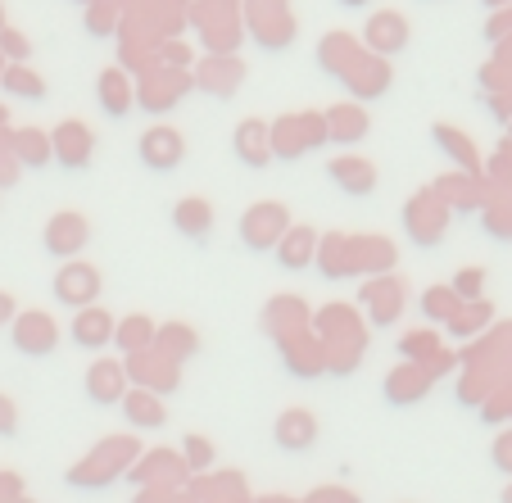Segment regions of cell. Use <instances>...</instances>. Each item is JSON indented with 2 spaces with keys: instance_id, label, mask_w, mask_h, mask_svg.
Returning <instances> with one entry per match:
<instances>
[{
  "instance_id": "cell-1",
  "label": "cell",
  "mask_w": 512,
  "mask_h": 503,
  "mask_svg": "<svg viewBox=\"0 0 512 503\" xmlns=\"http://www.w3.org/2000/svg\"><path fill=\"white\" fill-rule=\"evenodd\" d=\"M268 132H272V155H281V159H295L327 141L322 114H286V118H277Z\"/></svg>"
},
{
  "instance_id": "cell-41",
  "label": "cell",
  "mask_w": 512,
  "mask_h": 503,
  "mask_svg": "<svg viewBox=\"0 0 512 503\" xmlns=\"http://www.w3.org/2000/svg\"><path fill=\"white\" fill-rule=\"evenodd\" d=\"M0 78H5V55H0Z\"/></svg>"
},
{
  "instance_id": "cell-37",
  "label": "cell",
  "mask_w": 512,
  "mask_h": 503,
  "mask_svg": "<svg viewBox=\"0 0 512 503\" xmlns=\"http://www.w3.org/2000/svg\"><path fill=\"white\" fill-rule=\"evenodd\" d=\"M19 431V408L10 395H0V436H14Z\"/></svg>"
},
{
  "instance_id": "cell-35",
  "label": "cell",
  "mask_w": 512,
  "mask_h": 503,
  "mask_svg": "<svg viewBox=\"0 0 512 503\" xmlns=\"http://www.w3.org/2000/svg\"><path fill=\"white\" fill-rule=\"evenodd\" d=\"M481 286H485V272H481V268H463V272L454 277V286H449V291H454L463 304H472L476 295H481Z\"/></svg>"
},
{
  "instance_id": "cell-26",
  "label": "cell",
  "mask_w": 512,
  "mask_h": 503,
  "mask_svg": "<svg viewBox=\"0 0 512 503\" xmlns=\"http://www.w3.org/2000/svg\"><path fill=\"white\" fill-rule=\"evenodd\" d=\"M100 109H105V114H114V118H123L127 109H132V82H127V73L123 68H105V73H100Z\"/></svg>"
},
{
  "instance_id": "cell-21",
  "label": "cell",
  "mask_w": 512,
  "mask_h": 503,
  "mask_svg": "<svg viewBox=\"0 0 512 503\" xmlns=\"http://www.w3.org/2000/svg\"><path fill=\"white\" fill-rule=\"evenodd\" d=\"M390 263H395V250L381 236H368V241H349V272H377L386 277Z\"/></svg>"
},
{
  "instance_id": "cell-8",
  "label": "cell",
  "mask_w": 512,
  "mask_h": 503,
  "mask_svg": "<svg viewBox=\"0 0 512 503\" xmlns=\"http://www.w3.org/2000/svg\"><path fill=\"white\" fill-rule=\"evenodd\" d=\"M404 223L417 245H435L440 232H445V204L435 200V191H417L404 209Z\"/></svg>"
},
{
  "instance_id": "cell-22",
  "label": "cell",
  "mask_w": 512,
  "mask_h": 503,
  "mask_svg": "<svg viewBox=\"0 0 512 503\" xmlns=\"http://www.w3.org/2000/svg\"><path fill=\"white\" fill-rule=\"evenodd\" d=\"M368 46L377 50L381 59H386V55H395V50H404V46H408V23L399 19L395 10L377 14V19L368 23Z\"/></svg>"
},
{
  "instance_id": "cell-25",
  "label": "cell",
  "mask_w": 512,
  "mask_h": 503,
  "mask_svg": "<svg viewBox=\"0 0 512 503\" xmlns=\"http://www.w3.org/2000/svg\"><path fill=\"white\" fill-rule=\"evenodd\" d=\"M10 155L19 159V168H41L46 159H55L50 155V136H41L37 127H19V132H10Z\"/></svg>"
},
{
  "instance_id": "cell-16",
  "label": "cell",
  "mask_w": 512,
  "mask_h": 503,
  "mask_svg": "<svg viewBox=\"0 0 512 503\" xmlns=\"http://www.w3.org/2000/svg\"><path fill=\"white\" fill-rule=\"evenodd\" d=\"M322 127H327V141H340V146H354L368 136V114L358 105H331L322 114Z\"/></svg>"
},
{
  "instance_id": "cell-33",
  "label": "cell",
  "mask_w": 512,
  "mask_h": 503,
  "mask_svg": "<svg viewBox=\"0 0 512 503\" xmlns=\"http://www.w3.org/2000/svg\"><path fill=\"white\" fill-rule=\"evenodd\" d=\"M458 309H463V300H458L449 286H431V291L422 295V313L426 318H435V322H454Z\"/></svg>"
},
{
  "instance_id": "cell-23",
  "label": "cell",
  "mask_w": 512,
  "mask_h": 503,
  "mask_svg": "<svg viewBox=\"0 0 512 503\" xmlns=\"http://www.w3.org/2000/svg\"><path fill=\"white\" fill-rule=\"evenodd\" d=\"M155 336H159V327L145 318V313H132V318L114 322V345L123 349L127 358H132V354H145V349H155Z\"/></svg>"
},
{
  "instance_id": "cell-17",
  "label": "cell",
  "mask_w": 512,
  "mask_h": 503,
  "mask_svg": "<svg viewBox=\"0 0 512 503\" xmlns=\"http://www.w3.org/2000/svg\"><path fill=\"white\" fill-rule=\"evenodd\" d=\"M73 340H78L82 349H105L114 345V313L109 309H78V318H73Z\"/></svg>"
},
{
  "instance_id": "cell-19",
  "label": "cell",
  "mask_w": 512,
  "mask_h": 503,
  "mask_svg": "<svg viewBox=\"0 0 512 503\" xmlns=\"http://www.w3.org/2000/svg\"><path fill=\"white\" fill-rule=\"evenodd\" d=\"M236 155H241L250 168L268 164V159H272V132H268V123H259V118H245V123L236 127Z\"/></svg>"
},
{
  "instance_id": "cell-4",
  "label": "cell",
  "mask_w": 512,
  "mask_h": 503,
  "mask_svg": "<svg viewBox=\"0 0 512 503\" xmlns=\"http://www.w3.org/2000/svg\"><path fill=\"white\" fill-rule=\"evenodd\" d=\"M100 295V272L91 263L68 259L64 268L55 272V300L68 304V309H91Z\"/></svg>"
},
{
  "instance_id": "cell-7",
  "label": "cell",
  "mask_w": 512,
  "mask_h": 503,
  "mask_svg": "<svg viewBox=\"0 0 512 503\" xmlns=\"http://www.w3.org/2000/svg\"><path fill=\"white\" fill-rule=\"evenodd\" d=\"M358 300H363V309L372 313V322H377V327H390V322L399 318V309H404V300H408V286L399 277H372L368 286H363V295H358Z\"/></svg>"
},
{
  "instance_id": "cell-39",
  "label": "cell",
  "mask_w": 512,
  "mask_h": 503,
  "mask_svg": "<svg viewBox=\"0 0 512 503\" xmlns=\"http://www.w3.org/2000/svg\"><path fill=\"white\" fill-rule=\"evenodd\" d=\"M494 458H499V467H512V436L499 440V449H494Z\"/></svg>"
},
{
  "instance_id": "cell-12",
  "label": "cell",
  "mask_w": 512,
  "mask_h": 503,
  "mask_svg": "<svg viewBox=\"0 0 512 503\" xmlns=\"http://www.w3.org/2000/svg\"><path fill=\"white\" fill-rule=\"evenodd\" d=\"M272 440H277L286 454H304V449H313V440H318V417H313L309 408H286V413L277 417V426H272Z\"/></svg>"
},
{
  "instance_id": "cell-32",
  "label": "cell",
  "mask_w": 512,
  "mask_h": 503,
  "mask_svg": "<svg viewBox=\"0 0 512 503\" xmlns=\"http://www.w3.org/2000/svg\"><path fill=\"white\" fill-rule=\"evenodd\" d=\"M435 146L449 150V155H454V164H463L467 173H476V146L467 141L463 132H454V127H435Z\"/></svg>"
},
{
  "instance_id": "cell-42",
  "label": "cell",
  "mask_w": 512,
  "mask_h": 503,
  "mask_svg": "<svg viewBox=\"0 0 512 503\" xmlns=\"http://www.w3.org/2000/svg\"><path fill=\"white\" fill-rule=\"evenodd\" d=\"M345 5H368V0H345Z\"/></svg>"
},
{
  "instance_id": "cell-15",
  "label": "cell",
  "mask_w": 512,
  "mask_h": 503,
  "mask_svg": "<svg viewBox=\"0 0 512 503\" xmlns=\"http://www.w3.org/2000/svg\"><path fill=\"white\" fill-rule=\"evenodd\" d=\"M241 78H245V64L236 55H209L200 64V73H195V82L204 91H213V96H232L241 87Z\"/></svg>"
},
{
  "instance_id": "cell-14",
  "label": "cell",
  "mask_w": 512,
  "mask_h": 503,
  "mask_svg": "<svg viewBox=\"0 0 512 503\" xmlns=\"http://www.w3.org/2000/svg\"><path fill=\"white\" fill-rule=\"evenodd\" d=\"M182 150H186L182 132H177V127H168V123L150 127V132L141 136V159L150 168H177V164H182Z\"/></svg>"
},
{
  "instance_id": "cell-6",
  "label": "cell",
  "mask_w": 512,
  "mask_h": 503,
  "mask_svg": "<svg viewBox=\"0 0 512 503\" xmlns=\"http://www.w3.org/2000/svg\"><path fill=\"white\" fill-rule=\"evenodd\" d=\"M50 155H55L64 168H87L91 155H96V136H91L87 123L68 118V123H59L55 136H50Z\"/></svg>"
},
{
  "instance_id": "cell-30",
  "label": "cell",
  "mask_w": 512,
  "mask_h": 503,
  "mask_svg": "<svg viewBox=\"0 0 512 503\" xmlns=\"http://www.w3.org/2000/svg\"><path fill=\"white\" fill-rule=\"evenodd\" d=\"M155 349L164 358H173V363H182V358H191L200 345H195V331L191 327H182V322H168V327H159Z\"/></svg>"
},
{
  "instance_id": "cell-2",
  "label": "cell",
  "mask_w": 512,
  "mask_h": 503,
  "mask_svg": "<svg viewBox=\"0 0 512 503\" xmlns=\"http://www.w3.org/2000/svg\"><path fill=\"white\" fill-rule=\"evenodd\" d=\"M132 458H136V440L114 436V440H105V445H100L82 467H73V472H68V481H73V485H105L109 476L123 472Z\"/></svg>"
},
{
  "instance_id": "cell-20",
  "label": "cell",
  "mask_w": 512,
  "mask_h": 503,
  "mask_svg": "<svg viewBox=\"0 0 512 503\" xmlns=\"http://www.w3.org/2000/svg\"><path fill=\"white\" fill-rule=\"evenodd\" d=\"M313 254H318V232H313V227H290L277 241V259H281V268H290V272L309 268Z\"/></svg>"
},
{
  "instance_id": "cell-5",
  "label": "cell",
  "mask_w": 512,
  "mask_h": 503,
  "mask_svg": "<svg viewBox=\"0 0 512 503\" xmlns=\"http://www.w3.org/2000/svg\"><path fill=\"white\" fill-rule=\"evenodd\" d=\"M14 349L19 354H32V358H46V354H55V345H59V327H55V318L50 313H41V309H32V313H19L14 318Z\"/></svg>"
},
{
  "instance_id": "cell-18",
  "label": "cell",
  "mask_w": 512,
  "mask_h": 503,
  "mask_svg": "<svg viewBox=\"0 0 512 503\" xmlns=\"http://www.w3.org/2000/svg\"><path fill=\"white\" fill-rule=\"evenodd\" d=\"M426 390H431V372H426L422 363H404V368H395L386 377V399L390 404H417Z\"/></svg>"
},
{
  "instance_id": "cell-31",
  "label": "cell",
  "mask_w": 512,
  "mask_h": 503,
  "mask_svg": "<svg viewBox=\"0 0 512 503\" xmlns=\"http://www.w3.org/2000/svg\"><path fill=\"white\" fill-rule=\"evenodd\" d=\"M0 87L14 91V96H23V100H41V96H46V78H41V73H32L28 64H10V68H5Z\"/></svg>"
},
{
  "instance_id": "cell-28",
  "label": "cell",
  "mask_w": 512,
  "mask_h": 503,
  "mask_svg": "<svg viewBox=\"0 0 512 503\" xmlns=\"http://www.w3.org/2000/svg\"><path fill=\"white\" fill-rule=\"evenodd\" d=\"M173 223L182 227L186 236H195V241H204L209 236V227H213V209H209V200H200V195H191V200H182L173 209Z\"/></svg>"
},
{
  "instance_id": "cell-34",
  "label": "cell",
  "mask_w": 512,
  "mask_h": 503,
  "mask_svg": "<svg viewBox=\"0 0 512 503\" xmlns=\"http://www.w3.org/2000/svg\"><path fill=\"white\" fill-rule=\"evenodd\" d=\"M182 463L191 467V472H204V467L213 463V445L204 436H186L182 440Z\"/></svg>"
},
{
  "instance_id": "cell-27",
  "label": "cell",
  "mask_w": 512,
  "mask_h": 503,
  "mask_svg": "<svg viewBox=\"0 0 512 503\" xmlns=\"http://www.w3.org/2000/svg\"><path fill=\"white\" fill-rule=\"evenodd\" d=\"M331 182H340L349 195H368L372 186H377V168L368 164V159H358V155H345L331 164Z\"/></svg>"
},
{
  "instance_id": "cell-10",
  "label": "cell",
  "mask_w": 512,
  "mask_h": 503,
  "mask_svg": "<svg viewBox=\"0 0 512 503\" xmlns=\"http://www.w3.org/2000/svg\"><path fill=\"white\" fill-rule=\"evenodd\" d=\"M87 241H91V223L82 218V213H73V209L55 213V218L46 223V250L59 254V259H73Z\"/></svg>"
},
{
  "instance_id": "cell-11",
  "label": "cell",
  "mask_w": 512,
  "mask_h": 503,
  "mask_svg": "<svg viewBox=\"0 0 512 503\" xmlns=\"http://www.w3.org/2000/svg\"><path fill=\"white\" fill-rule=\"evenodd\" d=\"M127 395V368L118 358H96L87 368V399L91 404H123Z\"/></svg>"
},
{
  "instance_id": "cell-3",
  "label": "cell",
  "mask_w": 512,
  "mask_h": 503,
  "mask_svg": "<svg viewBox=\"0 0 512 503\" xmlns=\"http://www.w3.org/2000/svg\"><path fill=\"white\" fill-rule=\"evenodd\" d=\"M290 232V213L272 200H259L254 209H245L241 218V236L250 250H277V241Z\"/></svg>"
},
{
  "instance_id": "cell-24",
  "label": "cell",
  "mask_w": 512,
  "mask_h": 503,
  "mask_svg": "<svg viewBox=\"0 0 512 503\" xmlns=\"http://www.w3.org/2000/svg\"><path fill=\"white\" fill-rule=\"evenodd\" d=\"M123 413L132 426H150V431H159V426L168 422V408L159 395H150V390H127L123 395Z\"/></svg>"
},
{
  "instance_id": "cell-36",
  "label": "cell",
  "mask_w": 512,
  "mask_h": 503,
  "mask_svg": "<svg viewBox=\"0 0 512 503\" xmlns=\"http://www.w3.org/2000/svg\"><path fill=\"white\" fill-rule=\"evenodd\" d=\"M0 55H10L14 64H23V59L32 55L28 37H23V32H14V28H0Z\"/></svg>"
},
{
  "instance_id": "cell-38",
  "label": "cell",
  "mask_w": 512,
  "mask_h": 503,
  "mask_svg": "<svg viewBox=\"0 0 512 503\" xmlns=\"http://www.w3.org/2000/svg\"><path fill=\"white\" fill-rule=\"evenodd\" d=\"M0 182H5V186L19 182V159H14L5 146H0Z\"/></svg>"
},
{
  "instance_id": "cell-40",
  "label": "cell",
  "mask_w": 512,
  "mask_h": 503,
  "mask_svg": "<svg viewBox=\"0 0 512 503\" xmlns=\"http://www.w3.org/2000/svg\"><path fill=\"white\" fill-rule=\"evenodd\" d=\"M14 318V300H10V295H5V291H0V327H5V322H10Z\"/></svg>"
},
{
  "instance_id": "cell-13",
  "label": "cell",
  "mask_w": 512,
  "mask_h": 503,
  "mask_svg": "<svg viewBox=\"0 0 512 503\" xmlns=\"http://www.w3.org/2000/svg\"><path fill=\"white\" fill-rule=\"evenodd\" d=\"M345 82L354 96H363V100H372V96H381V91L390 87V68H386V59L381 55H358L354 64L345 68Z\"/></svg>"
},
{
  "instance_id": "cell-29",
  "label": "cell",
  "mask_w": 512,
  "mask_h": 503,
  "mask_svg": "<svg viewBox=\"0 0 512 503\" xmlns=\"http://www.w3.org/2000/svg\"><path fill=\"white\" fill-rule=\"evenodd\" d=\"M318 55H322V68H327V73H336V78H345V68L354 64V59L363 55V50H358V41H354V37H345V32H336V37H322Z\"/></svg>"
},
{
  "instance_id": "cell-9",
  "label": "cell",
  "mask_w": 512,
  "mask_h": 503,
  "mask_svg": "<svg viewBox=\"0 0 512 503\" xmlns=\"http://www.w3.org/2000/svg\"><path fill=\"white\" fill-rule=\"evenodd\" d=\"M127 377L141 381V390H150V395H164V390L177 386V363L173 358H164L159 349H145V354H132L123 363Z\"/></svg>"
}]
</instances>
